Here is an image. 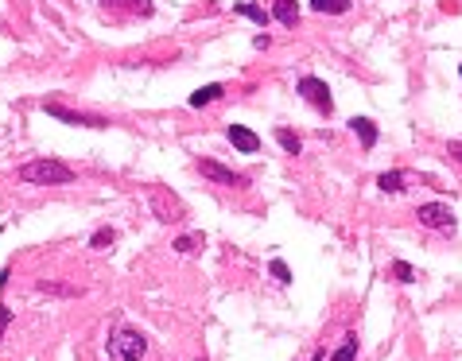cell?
I'll use <instances>...</instances> for the list:
<instances>
[{
    "label": "cell",
    "instance_id": "cell-1",
    "mask_svg": "<svg viewBox=\"0 0 462 361\" xmlns=\"http://www.w3.org/2000/svg\"><path fill=\"white\" fill-rule=\"evenodd\" d=\"M20 179L31 187H66V183H74V167H66L62 160H51V155H47V160L23 163Z\"/></svg>",
    "mask_w": 462,
    "mask_h": 361
},
{
    "label": "cell",
    "instance_id": "cell-2",
    "mask_svg": "<svg viewBox=\"0 0 462 361\" xmlns=\"http://www.w3.org/2000/svg\"><path fill=\"white\" fill-rule=\"evenodd\" d=\"M105 354H109V361H140L148 354V338L136 326H117L105 342Z\"/></svg>",
    "mask_w": 462,
    "mask_h": 361
},
{
    "label": "cell",
    "instance_id": "cell-3",
    "mask_svg": "<svg viewBox=\"0 0 462 361\" xmlns=\"http://www.w3.org/2000/svg\"><path fill=\"white\" fill-rule=\"evenodd\" d=\"M416 218H419V226L424 229H435V233H455V210L451 206H443V202H424V206L416 210Z\"/></svg>",
    "mask_w": 462,
    "mask_h": 361
},
{
    "label": "cell",
    "instance_id": "cell-4",
    "mask_svg": "<svg viewBox=\"0 0 462 361\" xmlns=\"http://www.w3.org/2000/svg\"><path fill=\"white\" fill-rule=\"evenodd\" d=\"M148 206H152L155 221H163V226L183 221V202H179L175 194H167L163 187H152V191H148Z\"/></svg>",
    "mask_w": 462,
    "mask_h": 361
},
{
    "label": "cell",
    "instance_id": "cell-5",
    "mask_svg": "<svg viewBox=\"0 0 462 361\" xmlns=\"http://www.w3.org/2000/svg\"><path fill=\"white\" fill-rule=\"evenodd\" d=\"M43 113H47V117H55V121H62V125H78V128H109V121H105V117H89V113L66 109V105H59V101H47V105H43Z\"/></svg>",
    "mask_w": 462,
    "mask_h": 361
},
{
    "label": "cell",
    "instance_id": "cell-6",
    "mask_svg": "<svg viewBox=\"0 0 462 361\" xmlns=\"http://www.w3.org/2000/svg\"><path fill=\"white\" fill-rule=\"evenodd\" d=\"M295 89H299V97H303L307 105H315L319 113H330V109H334V97H330L326 82H323V78H315V74L299 78V86H295Z\"/></svg>",
    "mask_w": 462,
    "mask_h": 361
},
{
    "label": "cell",
    "instance_id": "cell-7",
    "mask_svg": "<svg viewBox=\"0 0 462 361\" xmlns=\"http://www.w3.org/2000/svg\"><path fill=\"white\" fill-rule=\"evenodd\" d=\"M198 171H202L206 179H214V183H221V187H249V175H241V171H229V167H221L218 160H198Z\"/></svg>",
    "mask_w": 462,
    "mask_h": 361
},
{
    "label": "cell",
    "instance_id": "cell-8",
    "mask_svg": "<svg viewBox=\"0 0 462 361\" xmlns=\"http://www.w3.org/2000/svg\"><path fill=\"white\" fill-rule=\"evenodd\" d=\"M226 136H229V144H233L237 152H245V155H257L260 152V136L253 133V128H245V125H229Z\"/></svg>",
    "mask_w": 462,
    "mask_h": 361
},
{
    "label": "cell",
    "instance_id": "cell-9",
    "mask_svg": "<svg viewBox=\"0 0 462 361\" xmlns=\"http://www.w3.org/2000/svg\"><path fill=\"white\" fill-rule=\"evenodd\" d=\"M272 16H276L284 28H295V23H299V4H295V0H272Z\"/></svg>",
    "mask_w": 462,
    "mask_h": 361
},
{
    "label": "cell",
    "instance_id": "cell-10",
    "mask_svg": "<svg viewBox=\"0 0 462 361\" xmlns=\"http://www.w3.org/2000/svg\"><path fill=\"white\" fill-rule=\"evenodd\" d=\"M350 128H353V136L361 140V148H365V152L377 144V125H373L369 117H353V121H350Z\"/></svg>",
    "mask_w": 462,
    "mask_h": 361
},
{
    "label": "cell",
    "instance_id": "cell-11",
    "mask_svg": "<svg viewBox=\"0 0 462 361\" xmlns=\"http://www.w3.org/2000/svg\"><path fill=\"white\" fill-rule=\"evenodd\" d=\"M43 295H66V299H74V295H82L86 288H78V284H59V280H39L35 284Z\"/></svg>",
    "mask_w": 462,
    "mask_h": 361
},
{
    "label": "cell",
    "instance_id": "cell-12",
    "mask_svg": "<svg viewBox=\"0 0 462 361\" xmlns=\"http://www.w3.org/2000/svg\"><path fill=\"white\" fill-rule=\"evenodd\" d=\"M404 183H408V175H404V171H385V175H377V187H381L385 194H400Z\"/></svg>",
    "mask_w": 462,
    "mask_h": 361
},
{
    "label": "cell",
    "instance_id": "cell-13",
    "mask_svg": "<svg viewBox=\"0 0 462 361\" xmlns=\"http://www.w3.org/2000/svg\"><path fill=\"white\" fill-rule=\"evenodd\" d=\"M311 8L323 16H346L350 12V0H311Z\"/></svg>",
    "mask_w": 462,
    "mask_h": 361
},
{
    "label": "cell",
    "instance_id": "cell-14",
    "mask_svg": "<svg viewBox=\"0 0 462 361\" xmlns=\"http://www.w3.org/2000/svg\"><path fill=\"white\" fill-rule=\"evenodd\" d=\"M221 94H226V89H221V86H202V89H194V94H191V105H194V109H202V105L218 101Z\"/></svg>",
    "mask_w": 462,
    "mask_h": 361
},
{
    "label": "cell",
    "instance_id": "cell-15",
    "mask_svg": "<svg viewBox=\"0 0 462 361\" xmlns=\"http://www.w3.org/2000/svg\"><path fill=\"white\" fill-rule=\"evenodd\" d=\"M276 140H280V148H284L287 155H299L303 152V140L292 133V128H276Z\"/></svg>",
    "mask_w": 462,
    "mask_h": 361
},
{
    "label": "cell",
    "instance_id": "cell-16",
    "mask_svg": "<svg viewBox=\"0 0 462 361\" xmlns=\"http://www.w3.org/2000/svg\"><path fill=\"white\" fill-rule=\"evenodd\" d=\"M330 361H358V334H346L342 346L334 350V357Z\"/></svg>",
    "mask_w": 462,
    "mask_h": 361
},
{
    "label": "cell",
    "instance_id": "cell-17",
    "mask_svg": "<svg viewBox=\"0 0 462 361\" xmlns=\"http://www.w3.org/2000/svg\"><path fill=\"white\" fill-rule=\"evenodd\" d=\"M233 12H237V16H249V20H253V23H260V28H264V23L272 20V16L264 12V8H257V4H245V0H241V4L233 8Z\"/></svg>",
    "mask_w": 462,
    "mask_h": 361
},
{
    "label": "cell",
    "instance_id": "cell-18",
    "mask_svg": "<svg viewBox=\"0 0 462 361\" xmlns=\"http://www.w3.org/2000/svg\"><path fill=\"white\" fill-rule=\"evenodd\" d=\"M392 276H396V284H412L416 280V268L408 260H392Z\"/></svg>",
    "mask_w": 462,
    "mask_h": 361
},
{
    "label": "cell",
    "instance_id": "cell-19",
    "mask_svg": "<svg viewBox=\"0 0 462 361\" xmlns=\"http://www.w3.org/2000/svg\"><path fill=\"white\" fill-rule=\"evenodd\" d=\"M202 245V233H187V237H179L175 241V252H183V257H191V252Z\"/></svg>",
    "mask_w": 462,
    "mask_h": 361
},
{
    "label": "cell",
    "instance_id": "cell-20",
    "mask_svg": "<svg viewBox=\"0 0 462 361\" xmlns=\"http://www.w3.org/2000/svg\"><path fill=\"white\" fill-rule=\"evenodd\" d=\"M105 4H125L128 12H140V16H152V0H105Z\"/></svg>",
    "mask_w": 462,
    "mask_h": 361
},
{
    "label": "cell",
    "instance_id": "cell-21",
    "mask_svg": "<svg viewBox=\"0 0 462 361\" xmlns=\"http://www.w3.org/2000/svg\"><path fill=\"white\" fill-rule=\"evenodd\" d=\"M117 241V233H113V229H97L94 237H89V249H105V245H113Z\"/></svg>",
    "mask_w": 462,
    "mask_h": 361
},
{
    "label": "cell",
    "instance_id": "cell-22",
    "mask_svg": "<svg viewBox=\"0 0 462 361\" xmlns=\"http://www.w3.org/2000/svg\"><path fill=\"white\" fill-rule=\"evenodd\" d=\"M268 272L276 276V284H292V268H287L284 260H272V265H268Z\"/></svg>",
    "mask_w": 462,
    "mask_h": 361
},
{
    "label": "cell",
    "instance_id": "cell-23",
    "mask_svg": "<svg viewBox=\"0 0 462 361\" xmlns=\"http://www.w3.org/2000/svg\"><path fill=\"white\" fill-rule=\"evenodd\" d=\"M8 323H12V307H4V303H0V338H4Z\"/></svg>",
    "mask_w": 462,
    "mask_h": 361
},
{
    "label": "cell",
    "instance_id": "cell-24",
    "mask_svg": "<svg viewBox=\"0 0 462 361\" xmlns=\"http://www.w3.org/2000/svg\"><path fill=\"white\" fill-rule=\"evenodd\" d=\"M447 155H451V160H458V163H462V140H451V144H447Z\"/></svg>",
    "mask_w": 462,
    "mask_h": 361
},
{
    "label": "cell",
    "instance_id": "cell-25",
    "mask_svg": "<svg viewBox=\"0 0 462 361\" xmlns=\"http://www.w3.org/2000/svg\"><path fill=\"white\" fill-rule=\"evenodd\" d=\"M311 361H323V354H315V357H311Z\"/></svg>",
    "mask_w": 462,
    "mask_h": 361
},
{
    "label": "cell",
    "instance_id": "cell-26",
    "mask_svg": "<svg viewBox=\"0 0 462 361\" xmlns=\"http://www.w3.org/2000/svg\"><path fill=\"white\" fill-rule=\"evenodd\" d=\"M458 74H462V67H458Z\"/></svg>",
    "mask_w": 462,
    "mask_h": 361
}]
</instances>
